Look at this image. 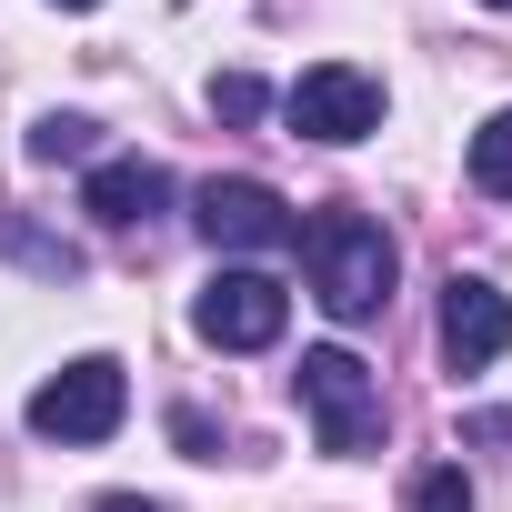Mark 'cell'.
Returning <instances> with one entry per match:
<instances>
[{"label":"cell","mask_w":512,"mask_h":512,"mask_svg":"<svg viewBox=\"0 0 512 512\" xmlns=\"http://www.w3.org/2000/svg\"><path fill=\"white\" fill-rule=\"evenodd\" d=\"M302 251H312V302L332 322H372L392 302V282H402V251H392V231L372 211H322L302 231Z\"/></svg>","instance_id":"obj_1"},{"label":"cell","mask_w":512,"mask_h":512,"mask_svg":"<svg viewBox=\"0 0 512 512\" xmlns=\"http://www.w3.org/2000/svg\"><path fill=\"white\" fill-rule=\"evenodd\" d=\"M292 392H302V412H312V442L322 452H372L382 442V382H372V362L362 352H342V342H322V352H302V372H292Z\"/></svg>","instance_id":"obj_2"},{"label":"cell","mask_w":512,"mask_h":512,"mask_svg":"<svg viewBox=\"0 0 512 512\" xmlns=\"http://www.w3.org/2000/svg\"><path fill=\"white\" fill-rule=\"evenodd\" d=\"M121 412H131V372H121L111 352H81V362H61V372L31 392V432H41V442H111Z\"/></svg>","instance_id":"obj_3"},{"label":"cell","mask_w":512,"mask_h":512,"mask_svg":"<svg viewBox=\"0 0 512 512\" xmlns=\"http://www.w3.org/2000/svg\"><path fill=\"white\" fill-rule=\"evenodd\" d=\"M191 322H201L211 352H272L292 332V292L272 272H211L201 302H191Z\"/></svg>","instance_id":"obj_4"},{"label":"cell","mask_w":512,"mask_h":512,"mask_svg":"<svg viewBox=\"0 0 512 512\" xmlns=\"http://www.w3.org/2000/svg\"><path fill=\"white\" fill-rule=\"evenodd\" d=\"M282 111H292V131L302 141H362V131H382V81L372 71H352V61H312L292 91H282Z\"/></svg>","instance_id":"obj_5"},{"label":"cell","mask_w":512,"mask_h":512,"mask_svg":"<svg viewBox=\"0 0 512 512\" xmlns=\"http://www.w3.org/2000/svg\"><path fill=\"white\" fill-rule=\"evenodd\" d=\"M191 221H201V241L211 251H282L302 221H292V201L272 191V181H201V201H191Z\"/></svg>","instance_id":"obj_6"},{"label":"cell","mask_w":512,"mask_h":512,"mask_svg":"<svg viewBox=\"0 0 512 512\" xmlns=\"http://www.w3.org/2000/svg\"><path fill=\"white\" fill-rule=\"evenodd\" d=\"M502 352H512V302L492 282L452 272V292H442V362L452 372H492Z\"/></svg>","instance_id":"obj_7"},{"label":"cell","mask_w":512,"mask_h":512,"mask_svg":"<svg viewBox=\"0 0 512 512\" xmlns=\"http://www.w3.org/2000/svg\"><path fill=\"white\" fill-rule=\"evenodd\" d=\"M171 201V171L161 161H91V181H81V211L101 221V231H131V221H151Z\"/></svg>","instance_id":"obj_8"},{"label":"cell","mask_w":512,"mask_h":512,"mask_svg":"<svg viewBox=\"0 0 512 512\" xmlns=\"http://www.w3.org/2000/svg\"><path fill=\"white\" fill-rule=\"evenodd\" d=\"M472 191L512 201V111H492V121L472 131Z\"/></svg>","instance_id":"obj_9"},{"label":"cell","mask_w":512,"mask_h":512,"mask_svg":"<svg viewBox=\"0 0 512 512\" xmlns=\"http://www.w3.org/2000/svg\"><path fill=\"white\" fill-rule=\"evenodd\" d=\"M91 131H101V121L51 111V121H31V161H91Z\"/></svg>","instance_id":"obj_10"},{"label":"cell","mask_w":512,"mask_h":512,"mask_svg":"<svg viewBox=\"0 0 512 512\" xmlns=\"http://www.w3.org/2000/svg\"><path fill=\"white\" fill-rule=\"evenodd\" d=\"M412 512H472V482H462V462H432V472H412Z\"/></svg>","instance_id":"obj_11"},{"label":"cell","mask_w":512,"mask_h":512,"mask_svg":"<svg viewBox=\"0 0 512 512\" xmlns=\"http://www.w3.org/2000/svg\"><path fill=\"white\" fill-rule=\"evenodd\" d=\"M211 111H221V121H251V111H262V81H251V71H221V81H211Z\"/></svg>","instance_id":"obj_12"},{"label":"cell","mask_w":512,"mask_h":512,"mask_svg":"<svg viewBox=\"0 0 512 512\" xmlns=\"http://www.w3.org/2000/svg\"><path fill=\"white\" fill-rule=\"evenodd\" d=\"M101 512H161V502H131V492H121V502H101Z\"/></svg>","instance_id":"obj_13"},{"label":"cell","mask_w":512,"mask_h":512,"mask_svg":"<svg viewBox=\"0 0 512 512\" xmlns=\"http://www.w3.org/2000/svg\"><path fill=\"white\" fill-rule=\"evenodd\" d=\"M61 11H101V0H61Z\"/></svg>","instance_id":"obj_14"},{"label":"cell","mask_w":512,"mask_h":512,"mask_svg":"<svg viewBox=\"0 0 512 512\" xmlns=\"http://www.w3.org/2000/svg\"><path fill=\"white\" fill-rule=\"evenodd\" d=\"M492 11H512V0H492Z\"/></svg>","instance_id":"obj_15"}]
</instances>
